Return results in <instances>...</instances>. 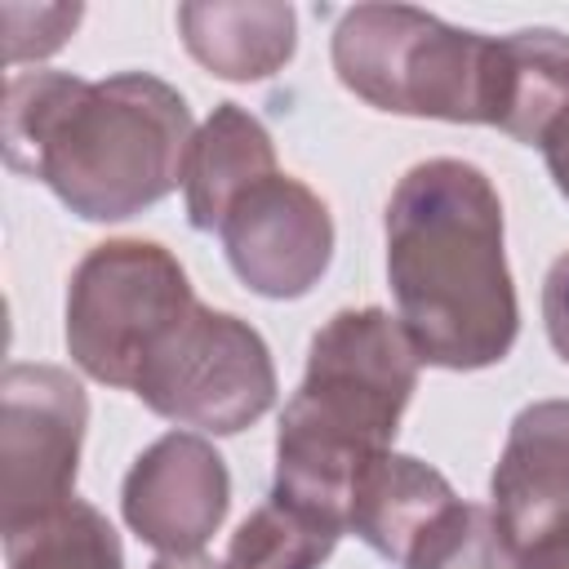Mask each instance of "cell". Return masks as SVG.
I'll return each instance as SVG.
<instances>
[{"mask_svg":"<svg viewBox=\"0 0 569 569\" xmlns=\"http://www.w3.org/2000/svg\"><path fill=\"white\" fill-rule=\"evenodd\" d=\"M542 325H547V338H551L556 356L569 365V253H560L547 267V280H542Z\"/></svg>","mask_w":569,"mask_h":569,"instance_id":"cell-19","label":"cell"},{"mask_svg":"<svg viewBox=\"0 0 569 569\" xmlns=\"http://www.w3.org/2000/svg\"><path fill=\"white\" fill-rule=\"evenodd\" d=\"M84 9L80 4H0V27H4V62H31L58 53L71 31L80 27Z\"/></svg>","mask_w":569,"mask_h":569,"instance_id":"cell-18","label":"cell"},{"mask_svg":"<svg viewBox=\"0 0 569 569\" xmlns=\"http://www.w3.org/2000/svg\"><path fill=\"white\" fill-rule=\"evenodd\" d=\"M569 116V36L551 27H525L498 36L493 129L516 142L542 147L551 124Z\"/></svg>","mask_w":569,"mask_h":569,"instance_id":"cell-14","label":"cell"},{"mask_svg":"<svg viewBox=\"0 0 569 569\" xmlns=\"http://www.w3.org/2000/svg\"><path fill=\"white\" fill-rule=\"evenodd\" d=\"M89 427L84 387L58 365H9L0 378V529L76 498Z\"/></svg>","mask_w":569,"mask_h":569,"instance_id":"cell-7","label":"cell"},{"mask_svg":"<svg viewBox=\"0 0 569 569\" xmlns=\"http://www.w3.org/2000/svg\"><path fill=\"white\" fill-rule=\"evenodd\" d=\"M133 396L169 422L236 436L276 405V365L249 320L196 302L138 373Z\"/></svg>","mask_w":569,"mask_h":569,"instance_id":"cell-6","label":"cell"},{"mask_svg":"<svg viewBox=\"0 0 569 569\" xmlns=\"http://www.w3.org/2000/svg\"><path fill=\"white\" fill-rule=\"evenodd\" d=\"M405 569H516L511 547L485 502H453L409 547Z\"/></svg>","mask_w":569,"mask_h":569,"instance_id":"cell-17","label":"cell"},{"mask_svg":"<svg viewBox=\"0 0 569 569\" xmlns=\"http://www.w3.org/2000/svg\"><path fill=\"white\" fill-rule=\"evenodd\" d=\"M271 173L280 169H276V147L262 120L236 102H218L213 116L196 129L191 151H187L182 200H187L191 227L218 231L227 209Z\"/></svg>","mask_w":569,"mask_h":569,"instance_id":"cell-13","label":"cell"},{"mask_svg":"<svg viewBox=\"0 0 569 569\" xmlns=\"http://www.w3.org/2000/svg\"><path fill=\"white\" fill-rule=\"evenodd\" d=\"M516 569H569V511L533 547L516 556Z\"/></svg>","mask_w":569,"mask_h":569,"instance_id":"cell-20","label":"cell"},{"mask_svg":"<svg viewBox=\"0 0 569 569\" xmlns=\"http://www.w3.org/2000/svg\"><path fill=\"white\" fill-rule=\"evenodd\" d=\"M453 502H458V493L436 467L387 449L356 476V489L347 502V529L360 542H369L378 556L405 565L409 547Z\"/></svg>","mask_w":569,"mask_h":569,"instance_id":"cell-12","label":"cell"},{"mask_svg":"<svg viewBox=\"0 0 569 569\" xmlns=\"http://www.w3.org/2000/svg\"><path fill=\"white\" fill-rule=\"evenodd\" d=\"M418 351L400 316L347 307L307 351V373L276 427V489L347 525L356 476L391 449L418 387Z\"/></svg>","mask_w":569,"mask_h":569,"instance_id":"cell-3","label":"cell"},{"mask_svg":"<svg viewBox=\"0 0 569 569\" xmlns=\"http://www.w3.org/2000/svg\"><path fill=\"white\" fill-rule=\"evenodd\" d=\"M489 507L511 560L569 511V400H538L511 418L489 480Z\"/></svg>","mask_w":569,"mask_h":569,"instance_id":"cell-10","label":"cell"},{"mask_svg":"<svg viewBox=\"0 0 569 569\" xmlns=\"http://www.w3.org/2000/svg\"><path fill=\"white\" fill-rule=\"evenodd\" d=\"M187 53L218 80H267L298 49V13L280 0H191L178 4Z\"/></svg>","mask_w":569,"mask_h":569,"instance_id":"cell-11","label":"cell"},{"mask_svg":"<svg viewBox=\"0 0 569 569\" xmlns=\"http://www.w3.org/2000/svg\"><path fill=\"white\" fill-rule=\"evenodd\" d=\"M542 156H547V173H551L556 191L569 200V116H560L551 124V133L542 138Z\"/></svg>","mask_w":569,"mask_h":569,"instance_id":"cell-21","label":"cell"},{"mask_svg":"<svg viewBox=\"0 0 569 569\" xmlns=\"http://www.w3.org/2000/svg\"><path fill=\"white\" fill-rule=\"evenodd\" d=\"M4 556L9 569H124L111 520L84 498H67L31 525L9 529Z\"/></svg>","mask_w":569,"mask_h":569,"instance_id":"cell-16","label":"cell"},{"mask_svg":"<svg viewBox=\"0 0 569 569\" xmlns=\"http://www.w3.org/2000/svg\"><path fill=\"white\" fill-rule=\"evenodd\" d=\"M231 507L222 453L196 431H169L147 445L120 489L124 525L160 556L200 551Z\"/></svg>","mask_w":569,"mask_h":569,"instance_id":"cell-9","label":"cell"},{"mask_svg":"<svg viewBox=\"0 0 569 569\" xmlns=\"http://www.w3.org/2000/svg\"><path fill=\"white\" fill-rule=\"evenodd\" d=\"M151 569H227V565L209 560L204 551H178V556H160Z\"/></svg>","mask_w":569,"mask_h":569,"instance_id":"cell-22","label":"cell"},{"mask_svg":"<svg viewBox=\"0 0 569 569\" xmlns=\"http://www.w3.org/2000/svg\"><path fill=\"white\" fill-rule=\"evenodd\" d=\"M387 280L422 365L467 373L511 351L520 307L502 249V200L485 169L436 156L396 182Z\"/></svg>","mask_w":569,"mask_h":569,"instance_id":"cell-2","label":"cell"},{"mask_svg":"<svg viewBox=\"0 0 569 569\" xmlns=\"http://www.w3.org/2000/svg\"><path fill=\"white\" fill-rule=\"evenodd\" d=\"M191 138L187 98L147 71L107 80L18 71L4 84L9 169L40 178L84 222H124L178 191Z\"/></svg>","mask_w":569,"mask_h":569,"instance_id":"cell-1","label":"cell"},{"mask_svg":"<svg viewBox=\"0 0 569 569\" xmlns=\"http://www.w3.org/2000/svg\"><path fill=\"white\" fill-rule=\"evenodd\" d=\"M191 307V280L164 244L133 236L102 240L67 284V351L89 378L133 391Z\"/></svg>","mask_w":569,"mask_h":569,"instance_id":"cell-5","label":"cell"},{"mask_svg":"<svg viewBox=\"0 0 569 569\" xmlns=\"http://www.w3.org/2000/svg\"><path fill=\"white\" fill-rule=\"evenodd\" d=\"M342 533V520L311 511L284 493H271L231 533L227 569H320Z\"/></svg>","mask_w":569,"mask_h":569,"instance_id":"cell-15","label":"cell"},{"mask_svg":"<svg viewBox=\"0 0 569 569\" xmlns=\"http://www.w3.org/2000/svg\"><path fill=\"white\" fill-rule=\"evenodd\" d=\"M240 284L262 298H302L333 258L329 204L298 178L271 173L249 187L218 227Z\"/></svg>","mask_w":569,"mask_h":569,"instance_id":"cell-8","label":"cell"},{"mask_svg":"<svg viewBox=\"0 0 569 569\" xmlns=\"http://www.w3.org/2000/svg\"><path fill=\"white\" fill-rule=\"evenodd\" d=\"M338 80L378 111L449 124L493 120L498 36L462 31L413 4H356L338 18Z\"/></svg>","mask_w":569,"mask_h":569,"instance_id":"cell-4","label":"cell"}]
</instances>
